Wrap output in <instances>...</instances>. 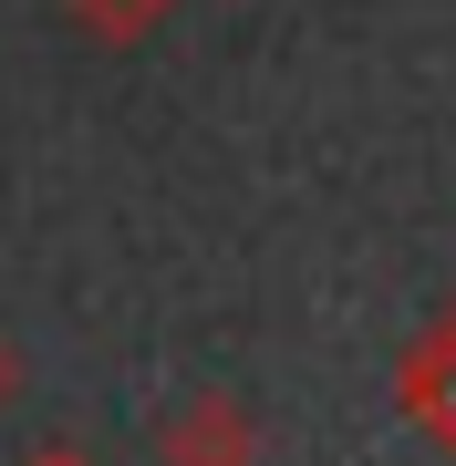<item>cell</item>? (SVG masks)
Instances as JSON below:
<instances>
[{"label":"cell","instance_id":"6da1fadb","mask_svg":"<svg viewBox=\"0 0 456 466\" xmlns=\"http://www.w3.org/2000/svg\"><path fill=\"white\" fill-rule=\"evenodd\" d=\"M146 456L156 466H259L270 456V425H259L228 383H198V394H177L167 415L146 425Z\"/></svg>","mask_w":456,"mask_h":466},{"label":"cell","instance_id":"7a4b0ae2","mask_svg":"<svg viewBox=\"0 0 456 466\" xmlns=\"http://www.w3.org/2000/svg\"><path fill=\"white\" fill-rule=\"evenodd\" d=\"M394 404H405V425H415L436 456H456V300L425 311L415 342L394 352Z\"/></svg>","mask_w":456,"mask_h":466},{"label":"cell","instance_id":"3957f363","mask_svg":"<svg viewBox=\"0 0 456 466\" xmlns=\"http://www.w3.org/2000/svg\"><path fill=\"white\" fill-rule=\"evenodd\" d=\"M63 21H73L94 52H146V42L177 21V0H63Z\"/></svg>","mask_w":456,"mask_h":466},{"label":"cell","instance_id":"277c9868","mask_svg":"<svg viewBox=\"0 0 456 466\" xmlns=\"http://www.w3.org/2000/svg\"><path fill=\"white\" fill-rule=\"evenodd\" d=\"M11 466H104L94 446H73V435H42V446H21Z\"/></svg>","mask_w":456,"mask_h":466},{"label":"cell","instance_id":"5b68a950","mask_svg":"<svg viewBox=\"0 0 456 466\" xmlns=\"http://www.w3.org/2000/svg\"><path fill=\"white\" fill-rule=\"evenodd\" d=\"M11 404H21V342L0 332V415H11Z\"/></svg>","mask_w":456,"mask_h":466}]
</instances>
